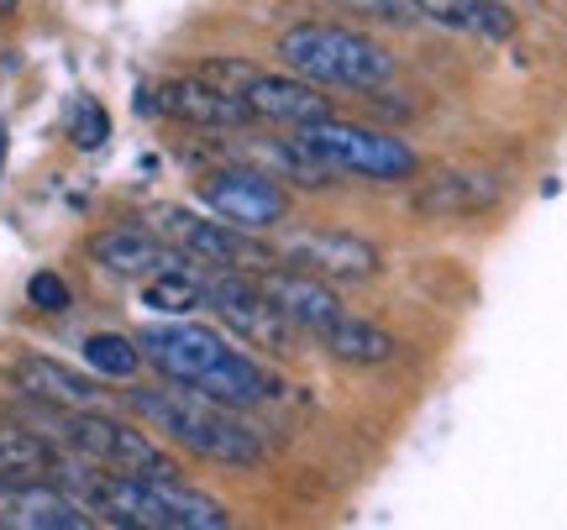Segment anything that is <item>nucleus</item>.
Returning <instances> with one entry per match:
<instances>
[{
  "instance_id": "1",
  "label": "nucleus",
  "mask_w": 567,
  "mask_h": 530,
  "mask_svg": "<svg viewBox=\"0 0 567 530\" xmlns=\"http://www.w3.org/2000/svg\"><path fill=\"white\" fill-rule=\"evenodd\" d=\"M137 347L168 384L195 388V394L231 409L264 405V399H274L284 388L268 367H258L247 352L231 347L221 331L195 326V321H168V326L137 331Z\"/></svg>"
},
{
  "instance_id": "2",
  "label": "nucleus",
  "mask_w": 567,
  "mask_h": 530,
  "mask_svg": "<svg viewBox=\"0 0 567 530\" xmlns=\"http://www.w3.org/2000/svg\"><path fill=\"white\" fill-rule=\"evenodd\" d=\"M132 409L153 430H163L168 441H179L184 451H195L205 463H221V468H258L264 463V441L258 430L237 420L231 405H216L195 388H132L126 394Z\"/></svg>"
},
{
  "instance_id": "3",
  "label": "nucleus",
  "mask_w": 567,
  "mask_h": 530,
  "mask_svg": "<svg viewBox=\"0 0 567 530\" xmlns=\"http://www.w3.org/2000/svg\"><path fill=\"white\" fill-rule=\"evenodd\" d=\"M279 59L310 84H347V90H379L394 74V53L384 42L326 27V21H300L279 38Z\"/></svg>"
},
{
  "instance_id": "4",
  "label": "nucleus",
  "mask_w": 567,
  "mask_h": 530,
  "mask_svg": "<svg viewBox=\"0 0 567 530\" xmlns=\"http://www.w3.org/2000/svg\"><path fill=\"white\" fill-rule=\"evenodd\" d=\"M295 137L316 158H326L337 174H363V179H405V174H415V153L400 137H384L373 126H347L337 116H321L310 126H295Z\"/></svg>"
},
{
  "instance_id": "5",
  "label": "nucleus",
  "mask_w": 567,
  "mask_h": 530,
  "mask_svg": "<svg viewBox=\"0 0 567 530\" xmlns=\"http://www.w3.org/2000/svg\"><path fill=\"white\" fill-rule=\"evenodd\" d=\"M59 436L80 451V457H90L95 468L142 472V478H179V468H174L142 430L122 426V420H111V415H95V409H63Z\"/></svg>"
},
{
  "instance_id": "6",
  "label": "nucleus",
  "mask_w": 567,
  "mask_h": 530,
  "mask_svg": "<svg viewBox=\"0 0 567 530\" xmlns=\"http://www.w3.org/2000/svg\"><path fill=\"white\" fill-rule=\"evenodd\" d=\"M205 305L221 315L226 326L243 336L247 347H264V352H289L295 347V321L284 315L274 300H268L264 289L252 284V279H243L237 268H226V273H216V279H205Z\"/></svg>"
},
{
  "instance_id": "7",
  "label": "nucleus",
  "mask_w": 567,
  "mask_h": 530,
  "mask_svg": "<svg viewBox=\"0 0 567 530\" xmlns=\"http://www.w3.org/2000/svg\"><path fill=\"white\" fill-rule=\"evenodd\" d=\"M153 231L168 237L179 252H189L195 263H216V268H264V263H274V252L252 242L243 226L200 221V216H189V210H179V205H163L158 216H153Z\"/></svg>"
},
{
  "instance_id": "8",
  "label": "nucleus",
  "mask_w": 567,
  "mask_h": 530,
  "mask_svg": "<svg viewBox=\"0 0 567 530\" xmlns=\"http://www.w3.org/2000/svg\"><path fill=\"white\" fill-rule=\"evenodd\" d=\"M200 200L221 216V221L243 226V231H264V226H279L289 200L284 189L258 168H221L200 184Z\"/></svg>"
},
{
  "instance_id": "9",
  "label": "nucleus",
  "mask_w": 567,
  "mask_h": 530,
  "mask_svg": "<svg viewBox=\"0 0 567 530\" xmlns=\"http://www.w3.org/2000/svg\"><path fill=\"white\" fill-rule=\"evenodd\" d=\"M284 258L300 273L326 279V284H363V279L379 273V247L352 237V231H305V237H289Z\"/></svg>"
},
{
  "instance_id": "10",
  "label": "nucleus",
  "mask_w": 567,
  "mask_h": 530,
  "mask_svg": "<svg viewBox=\"0 0 567 530\" xmlns=\"http://www.w3.org/2000/svg\"><path fill=\"white\" fill-rule=\"evenodd\" d=\"M499 195H505V179L488 174V168H442V174H431V179L415 184L410 210L425 216V221H463V216L494 210Z\"/></svg>"
},
{
  "instance_id": "11",
  "label": "nucleus",
  "mask_w": 567,
  "mask_h": 530,
  "mask_svg": "<svg viewBox=\"0 0 567 530\" xmlns=\"http://www.w3.org/2000/svg\"><path fill=\"white\" fill-rule=\"evenodd\" d=\"M153 111L163 116H174V122H189V126H247L258 122L252 111H247L243 95H231L221 84L210 80H168L163 90H153Z\"/></svg>"
},
{
  "instance_id": "12",
  "label": "nucleus",
  "mask_w": 567,
  "mask_h": 530,
  "mask_svg": "<svg viewBox=\"0 0 567 530\" xmlns=\"http://www.w3.org/2000/svg\"><path fill=\"white\" fill-rule=\"evenodd\" d=\"M243 101L258 122H279V126H310V122H321V116H331V95H321V84L300 80V74L279 80V74L258 69L243 84Z\"/></svg>"
},
{
  "instance_id": "13",
  "label": "nucleus",
  "mask_w": 567,
  "mask_h": 530,
  "mask_svg": "<svg viewBox=\"0 0 567 530\" xmlns=\"http://www.w3.org/2000/svg\"><path fill=\"white\" fill-rule=\"evenodd\" d=\"M0 520L27 530H84L90 510L53 484H0Z\"/></svg>"
},
{
  "instance_id": "14",
  "label": "nucleus",
  "mask_w": 567,
  "mask_h": 530,
  "mask_svg": "<svg viewBox=\"0 0 567 530\" xmlns=\"http://www.w3.org/2000/svg\"><path fill=\"white\" fill-rule=\"evenodd\" d=\"M258 289H264L268 300H274V305L295 321V326L310 331V336H321V331L342 315L337 294H331L316 273H300V268H295V273H264V279H258Z\"/></svg>"
},
{
  "instance_id": "15",
  "label": "nucleus",
  "mask_w": 567,
  "mask_h": 530,
  "mask_svg": "<svg viewBox=\"0 0 567 530\" xmlns=\"http://www.w3.org/2000/svg\"><path fill=\"white\" fill-rule=\"evenodd\" d=\"M11 378H17L21 394H32V399H42V405H53V409H90L101 399L95 378H84V373L53 363V357H17Z\"/></svg>"
},
{
  "instance_id": "16",
  "label": "nucleus",
  "mask_w": 567,
  "mask_h": 530,
  "mask_svg": "<svg viewBox=\"0 0 567 530\" xmlns=\"http://www.w3.org/2000/svg\"><path fill=\"white\" fill-rule=\"evenodd\" d=\"M90 258L105 268V273H158V268H174L179 258L168 252V247L153 237V231H142V226H116V231H101L95 242H90Z\"/></svg>"
},
{
  "instance_id": "17",
  "label": "nucleus",
  "mask_w": 567,
  "mask_h": 530,
  "mask_svg": "<svg viewBox=\"0 0 567 530\" xmlns=\"http://www.w3.org/2000/svg\"><path fill=\"white\" fill-rule=\"evenodd\" d=\"M321 347L331 352V357H342V363L373 367V363H389V357L400 352V342H394L384 326H373V321H363V315H347L342 310V315L321 331Z\"/></svg>"
},
{
  "instance_id": "18",
  "label": "nucleus",
  "mask_w": 567,
  "mask_h": 530,
  "mask_svg": "<svg viewBox=\"0 0 567 530\" xmlns=\"http://www.w3.org/2000/svg\"><path fill=\"white\" fill-rule=\"evenodd\" d=\"M59 451L32 430H0V484H53Z\"/></svg>"
},
{
  "instance_id": "19",
  "label": "nucleus",
  "mask_w": 567,
  "mask_h": 530,
  "mask_svg": "<svg viewBox=\"0 0 567 530\" xmlns=\"http://www.w3.org/2000/svg\"><path fill=\"white\" fill-rule=\"evenodd\" d=\"M421 17H436L457 32H473V38L505 42L515 32V17H509L499 0H421Z\"/></svg>"
},
{
  "instance_id": "20",
  "label": "nucleus",
  "mask_w": 567,
  "mask_h": 530,
  "mask_svg": "<svg viewBox=\"0 0 567 530\" xmlns=\"http://www.w3.org/2000/svg\"><path fill=\"white\" fill-rule=\"evenodd\" d=\"M142 305L158 310V315H189L195 305H205V279L189 273V268H158L147 289H142Z\"/></svg>"
},
{
  "instance_id": "21",
  "label": "nucleus",
  "mask_w": 567,
  "mask_h": 530,
  "mask_svg": "<svg viewBox=\"0 0 567 530\" xmlns=\"http://www.w3.org/2000/svg\"><path fill=\"white\" fill-rule=\"evenodd\" d=\"M84 363L95 367L101 378H132L142 367V347L132 336H116V331H95L84 342Z\"/></svg>"
},
{
  "instance_id": "22",
  "label": "nucleus",
  "mask_w": 567,
  "mask_h": 530,
  "mask_svg": "<svg viewBox=\"0 0 567 530\" xmlns=\"http://www.w3.org/2000/svg\"><path fill=\"white\" fill-rule=\"evenodd\" d=\"M69 137H74V147L80 153H95V147H105V137H111V111H105L101 101H74V116H69Z\"/></svg>"
},
{
  "instance_id": "23",
  "label": "nucleus",
  "mask_w": 567,
  "mask_h": 530,
  "mask_svg": "<svg viewBox=\"0 0 567 530\" xmlns=\"http://www.w3.org/2000/svg\"><path fill=\"white\" fill-rule=\"evenodd\" d=\"M27 300L53 315V310H69V300H74V294H69V284H63L59 273H48V268H42V273H32V279H27Z\"/></svg>"
},
{
  "instance_id": "24",
  "label": "nucleus",
  "mask_w": 567,
  "mask_h": 530,
  "mask_svg": "<svg viewBox=\"0 0 567 530\" xmlns=\"http://www.w3.org/2000/svg\"><path fill=\"white\" fill-rule=\"evenodd\" d=\"M352 11H368V17H384V21H415L421 17V0H342Z\"/></svg>"
},
{
  "instance_id": "25",
  "label": "nucleus",
  "mask_w": 567,
  "mask_h": 530,
  "mask_svg": "<svg viewBox=\"0 0 567 530\" xmlns=\"http://www.w3.org/2000/svg\"><path fill=\"white\" fill-rule=\"evenodd\" d=\"M0 168H6V126H0Z\"/></svg>"
}]
</instances>
